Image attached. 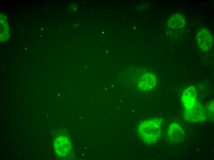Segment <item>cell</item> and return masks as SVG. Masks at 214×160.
Instances as JSON below:
<instances>
[{
	"label": "cell",
	"instance_id": "cell-1",
	"mask_svg": "<svg viewBox=\"0 0 214 160\" xmlns=\"http://www.w3.org/2000/svg\"><path fill=\"white\" fill-rule=\"evenodd\" d=\"M162 123L161 119L153 118L140 123L138 132L143 141L148 144L156 142L161 134Z\"/></svg>",
	"mask_w": 214,
	"mask_h": 160
},
{
	"label": "cell",
	"instance_id": "cell-2",
	"mask_svg": "<svg viewBox=\"0 0 214 160\" xmlns=\"http://www.w3.org/2000/svg\"><path fill=\"white\" fill-rule=\"evenodd\" d=\"M185 119L191 123H198L204 121L206 118L205 109L200 103H196L191 107L185 109Z\"/></svg>",
	"mask_w": 214,
	"mask_h": 160
},
{
	"label": "cell",
	"instance_id": "cell-3",
	"mask_svg": "<svg viewBox=\"0 0 214 160\" xmlns=\"http://www.w3.org/2000/svg\"><path fill=\"white\" fill-rule=\"evenodd\" d=\"M54 148L55 152L58 156L60 157L65 156L71 149V142L66 136H59L54 142Z\"/></svg>",
	"mask_w": 214,
	"mask_h": 160
},
{
	"label": "cell",
	"instance_id": "cell-4",
	"mask_svg": "<svg viewBox=\"0 0 214 160\" xmlns=\"http://www.w3.org/2000/svg\"><path fill=\"white\" fill-rule=\"evenodd\" d=\"M196 39L198 45L202 50L207 51L212 45V35L207 29H202L199 30L196 35Z\"/></svg>",
	"mask_w": 214,
	"mask_h": 160
},
{
	"label": "cell",
	"instance_id": "cell-5",
	"mask_svg": "<svg viewBox=\"0 0 214 160\" xmlns=\"http://www.w3.org/2000/svg\"><path fill=\"white\" fill-rule=\"evenodd\" d=\"M168 134L169 139L175 143H181L184 138L183 129L176 123H172L170 125L168 129Z\"/></svg>",
	"mask_w": 214,
	"mask_h": 160
},
{
	"label": "cell",
	"instance_id": "cell-6",
	"mask_svg": "<svg viewBox=\"0 0 214 160\" xmlns=\"http://www.w3.org/2000/svg\"><path fill=\"white\" fill-rule=\"evenodd\" d=\"M181 101L185 109L191 107L197 102L196 90L193 87H189L184 91L181 97Z\"/></svg>",
	"mask_w": 214,
	"mask_h": 160
},
{
	"label": "cell",
	"instance_id": "cell-7",
	"mask_svg": "<svg viewBox=\"0 0 214 160\" xmlns=\"http://www.w3.org/2000/svg\"><path fill=\"white\" fill-rule=\"evenodd\" d=\"M156 82V76L153 74L148 73L141 77L138 80V85L140 89L148 90L152 89Z\"/></svg>",
	"mask_w": 214,
	"mask_h": 160
},
{
	"label": "cell",
	"instance_id": "cell-8",
	"mask_svg": "<svg viewBox=\"0 0 214 160\" xmlns=\"http://www.w3.org/2000/svg\"><path fill=\"white\" fill-rule=\"evenodd\" d=\"M183 16L180 14L172 16L168 22V26L172 29H178L183 27L184 25L185 21Z\"/></svg>",
	"mask_w": 214,
	"mask_h": 160
}]
</instances>
